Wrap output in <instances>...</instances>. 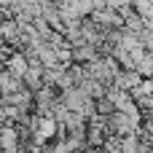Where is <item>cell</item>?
I'll return each instance as SVG.
<instances>
[{"instance_id":"1","label":"cell","mask_w":153,"mask_h":153,"mask_svg":"<svg viewBox=\"0 0 153 153\" xmlns=\"http://www.w3.org/2000/svg\"><path fill=\"white\" fill-rule=\"evenodd\" d=\"M43 73H46V67H30V70L24 73L22 83H24V89H27L30 94H38V91L46 86V81H43Z\"/></svg>"},{"instance_id":"2","label":"cell","mask_w":153,"mask_h":153,"mask_svg":"<svg viewBox=\"0 0 153 153\" xmlns=\"http://www.w3.org/2000/svg\"><path fill=\"white\" fill-rule=\"evenodd\" d=\"M8 73H13L16 78H24V73L30 70V62H27V56H24V51H13L8 59H5V65H3Z\"/></svg>"},{"instance_id":"3","label":"cell","mask_w":153,"mask_h":153,"mask_svg":"<svg viewBox=\"0 0 153 153\" xmlns=\"http://www.w3.org/2000/svg\"><path fill=\"white\" fill-rule=\"evenodd\" d=\"M22 89H24L22 78H16L13 73H8L5 67H0V97H3V94H16V91H22Z\"/></svg>"}]
</instances>
